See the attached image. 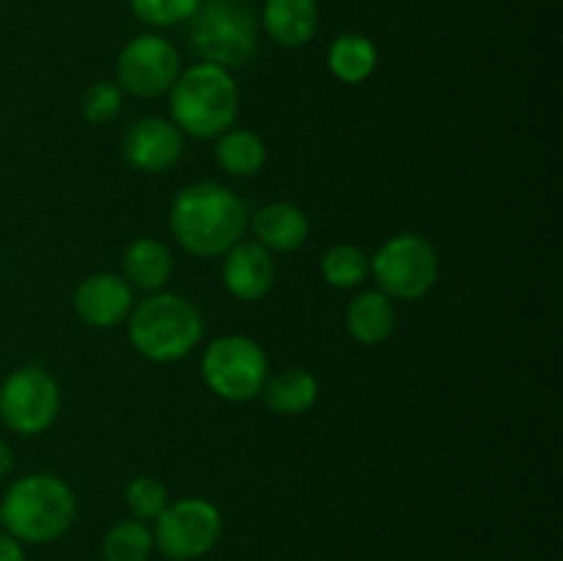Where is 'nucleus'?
I'll list each match as a JSON object with an SVG mask.
<instances>
[{
    "label": "nucleus",
    "mask_w": 563,
    "mask_h": 561,
    "mask_svg": "<svg viewBox=\"0 0 563 561\" xmlns=\"http://www.w3.org/2000/svg\"><path fill=\"white\" fill-rule=\"evenodd\" d=\"M368 275V253L352 242H335L322 256V278L333 289H357Z\"/></svg>",
    "instance_id": "nucleus-21"
},
{
    "label": "nucleus",
    "mask_w": 563,
    "mask_h": 561,
    "mask_svg": "<svg viewBox=\"0 0 563 561\" xmlns=\"http://www.w3.org/2000/svg\"><path fill=\"white\" fill-rule=\"evenodd\" d=\"M187 44L203 64L240 69L258 53V22L240 0H201L190 16Z\"/></svg>",
    "instance_id": "nucleus-5"
},
{
    "label": "nucleus",
    "mask_w": 563,
    "mask_h": 561,
    "mask_svg": "<svg viewBox=\"0 0 563 561\" xmlns=\"http://www.w3.org/2000/svg\"><path fill=\"white\" fill-rule=\"evenodd\" d=\"M179 72V50L159 33H141L115 58V86L132 97L157 99L174 88Z\"/></svg>",
    "instance_id": "nucleus-10"
},
{
    "label": "nucleus",
    "mask_w": 563,
    "mask_h": 561,
    "mask_svg": "<svg viewBox=\"0 0 563 561\" xmlns=\"http://www.w3.org/2000/svg\"><path fill=\"white\" fill-rule=\"evenodd\" d=\"M262 399L269 413L278 416H302L319 399V380L308 369L289 366L278 374H269L262 388Z\"/></svg>",
    "instance_id": "nucleus-18"
},
{
    "label": "nucleus",
    "mask_w": 563,
    "mask_h": 561,
    "mask_svg": "<svg viewBox=\"0 0 563 561\" xmlns=\"http://www.w3.org/2000/svg\"><path fill=\"white\" fill-rule=\"evenodd\" d=\"M154 548L170 561H192L207 556L223 537L220 509L207 498H185L168 504L154 520Z\"/></svg>",
    "instance_id": "nucleus-9"
},
{
    "label": "nucleus",
    "mask_w": 563,
    "mask_h": 561,
    "mask_svg": "<svg viewBox=\"0 0 563 561\" xmlns=\"http://www.w3.org/2000/svg\"><path fill=\"white\" fill-rule=\"evenodd\" d=\"M377 61L379 53L366 33H341L328 50L330 75L341 82H350V86L366 82L377 69Z\"/></svg>",
    "instance_id": "nucleus-20"
},
{
    "label": "nucleus",
    "mask_w": 563,
    "mask_h": 561,
    "mask_svg": "<svg viewBox=\"0 0 563 561\" xmlns=\"http://www.w3.org/2000/svg\"><path fill=\"white\" fill-rule=\"evenodd\" d=\"M225 292L242 302H256L273 292L278 267L275 256L256 240H240L234 248L223 253V270H220Z\"/></svg>",
    "instance_id": "nucleus-13"
},
{
    "label": "nucleus",
    "mask_w": 563,
    "mask_h": 561,
    "mask_svg": "<svg viewBox=\"0 0 563 561\" xmlns=\"http://www.w3.org/2000/svg\"><path fill=\"white\" fill-rule=\"evenodd\" d=\"M368 273L377 289L390 300H421L440 278V256L432 242L412 231H401L385 240L374 256H368Z\"/></svg>",
    "instance_id": "nucleus-7"
},
{
    "label": "nucleus",
    "mask_w": 563,
    "mask_h": 561,
    "mask_svg": "<svg viewBox=\"0 0 563 561\" xmlns=\"http://www.w3.org/2000/svg\"><path fill=\"white\" fill-rule=\"evenodd\" d=\"M346 330L363 346H377L388 341L396 330V306L385 292L366 289L352 297L346 306Z\"/></svg>",
    "instance_id": "nucleus-17"
},
{
    "label": "nucleus",
    "mask_w": 563,
    "mask_h": 561,
    "mask_svg": "<svg viewBox=\"0 0 563 561\" xmlns=\"http://www.w3.org/2000/svg\"><path fill=\"white\" fill-rule=\"evenodd\" d=\"M121 154L126 163L143 174H159L174 168L185 154V135L179 127L163 116H143L126 127L121 138Z\"/></svg>",
    "instance_id": "nucleus-11"
},
{
    "label": "nucleus",
    "mask_w": 563,
    "mask_h": 561,
    "mask_svg": "<svg viewBox=\"0 0 563 561\" xmlns=\"http://www.w3.org/2000/svg\"><path fill=\"white\" fill-rule=\"evenodd\" d=\"M124 501L135 520H157L168 506V487L154 476H137L126 484Z\"/></svg>",
    "instance_id": "nucleus-23"
},
{
    "label": "nucleus",
    "mask_w": 563,
    "mask_h": 561,
    "mask_svg": "<svg viewBox=\"0 0 563 561\" xmlns=\"http://www.w3.org/2000/svg\"><path fill=\"white\" fill-rule=\"evenodd\" d=\"M0 515L11 537L44 544L69 531L77 517V501L69 484L55 473H27L5 490Z\"/></svg>",
    "instance_id": "nucleus-4"
},
{
    "label": "nucleus",
    "mask_w": 563,
    "mask_h": 561,
    "mask_svg": "<svg viewBox=\"0 0 563 561\" xmlns=\"http://www.w3.org/2000/svg\"><path fill=\"white\" fill-rule=\"evenodd\" d=\"M121 275L132 289L152 295V292L165 289L174 275V256L165 242L154 237H137L121 253Z\"/></svg>",
    "instance_id": "nucleus-16"
},
{
    "label": "nucleus",
    "mask_w": 563,
    "mask_h": 561,
    "mask_svg": "<svg viewBox=\"0 0 563 561\" xmlns=\"http://www.w3.org/2000/svg\"><path fill=\"white\" fill-rule=\"evenodd\" d=\"M262 28L280 47H306L319 31L317 0H264Z\"/></svg>",
    "instance_id": "nucleus-15"
},
{
    "label": "nucleus",
    "mask_w": 563,
    "mask_h": 561,
    "mask_svg": "<svg viewBox=\"0 0 563 561\" xmlns=\"http://www.w3.org/2000/svg\"><path fill=\"white\" fill-rule=\"evenodd\" d=\"M0 526H3V515H0Z\"/></svg>",
    "instance_id": "nucleus-28"
},
{
    "label": "nucleus",
    "mask_w": 563,
    "mask_h": 561,
    "mask_svg": "<svg viewBox=\"0 0 563 561\" xmlns=\"http://www.w3.org/2000/svg\"><path fill=\"white\" fill-rule=\"evenodd\" d=\"M201 0H130V9L143 25L174 28L190 22Z\"/></svg>",
    "instance_id": "nucleus-25"
},
{
    "label": "nucleus",
    "mask_w": 563,
    "mask_h": 561,
    "mask_svg": "<svg viewBox=\"0 0 563 561\" xmlns=\"http://www.w3.org/2000/svg\"><path fill=\"white\" fill-rule=\"evenodd\" d=\"M126 336L146 361L174 363L203 341V317L185 295L159 289L135 300L126 317Z\"/></svg>",
    "instance_id": "nucleus-2"
},
{
    "label": "nucleus",
    "mask_w": 563,
    "mask_h": 561,
    "mask_svg": "<svg viewBox=\"0 0 563 561\" xmlns=\"http://www.w3.org/2000/svg\"><path fill=\"white\" fill-rule=\"evenodd\" d=\"M11 468H14V454H11V446L5 440H0V479L9 476Z\"/></svg>",
    "instance_id": "nucleus-27"
},
{
    "label": "nucleus",
    "mask_w": 563,
    "mask_h": 561,
    "mask_svg": "<svg viewBox=\"0 0 563 561\" xmlns=\"http://www.w3.org/2000/svg\"><path fill=\"white\" fill-rule=\"evenodd\" d=\"M247 229L253 231V240L267 248L269 253H291L306 245L311 237L308 215L291 201H273L258 207L251 215Z\"/></svg>",
    "instance_id": "nucleus-14"
},
{
    "label": "nucleus",
    "mask_w": 563,
    "mask_h": 561,
    "mask_svg": "<svg viewBox=\"0 0 563 561\" xmlns=\"http://www.w3.org/2000/svg\"><path fill=\"white\" fill-rule=\"evenodd\" d=\"M170 121L196 141H212L234 127L240 116V88L234 75L223 66L192 64L181 69L168 91Z\"/></svg>",
    "instance_id": "nucleus-3"
},
{
    "label": "nucleus",
    "mask_w": 563,
    "mask_h": 561,
    "mask_svg": "<svg viewBox=\"0 0 563 561\" xmlns=\"http://www.w3.org/2000/svg\"><path fill=\"white\" fill-rule=\"evenodd\" d=\"M214 160L234 179H251L267 165V146L256 132L245 127H229L223 135L214 138Z\"/></svg>",
    "instance_id": "nucleus-19"
},
{
    "label": "nucleus",
    "mask_w": 563,
    "mask_h": 561,
    "mask_svg": "<svg viewBox=\"0 0 563 561\" xmlns=\"http://www.w3.org/2000/svg\"><path fill=\"white\" fill-rule=\"evenodd\" d=\"M0 561H25L22 542L11 537V534H0Z\"/></svg>",
    "instance_id": "nucleus-26"
},
{
    "label": "nucleus",
    "mask_w": 563,
    "mask_h": 561,
    "mask_svg": "<svg viewBox=\"0 0 563 561\" xmlns=\"http://www.w3.org/2000/svg\"><path fill=\"white\" fill-rule=\"evenodd\" d=\"M201 377L214 396L242 405L262 396L269 377V358L251 336H218L203 346Z\"/></svg>",
    "instance_id": "nucleus-6"
},
{
    "label": "nucleus",
    "mask_w": 563,
    "mask_h": 561,
    "mask_svg": "<svg viewBox=\"0 0 563 561\" xmlns=\"http://www.w3.org/2000/svg\"><path fill=\"white\" fill-rule=\"evenodd\" d=\"M121 108H124V91L115 86V80L113 82L110 80L91 82L80 99L82 119L93 127L110 124V121L119 119Z\"/></svg>",
    "instance_id": "nucleus-24"
},
{
    "label": "nucleus",
    "mask_w": 563,
    "mask_h": 561,
    "mask_svg": "<svg viewBox=\"0 0 563 561\" xmlns=\"http://www.w3.org/2000/svg\"><path fill=\"white\" fill-rule=\"evenodd\" d=\"M60 413L58 380L47 369L27 363L14 369L0 385V418L16 435H42Z\"/></svg>",
    "instance_id": "nucleus-8"
},
{
    "label": "nucleus",
    "mask_w": 563,
    "mask_h": 561,
    "mask_svg": "<svg viewBox=\"0 0 563 561\" xmlns=\"http://www.w3.org/2000/svg\"><path fill=\"white\" fill-rule=\"evenodd\" d=\"M154 548V537L143 520H121L104 534L102 556L104 561H146Z\"/></svg>",
    "instance_id": "nucleus-22"
},
{
    "label": "nucleus",
    "mask_w": 563,
    "mask_h": 561,
    "mask_svg": "<svg viewBox=\"0 0 563 561\" xmlns=\"http://www.w3.org/2000/svg\"><path fill=\"white\" fill-rule=\"evenodd\" d=\"M247 223V204L220 182H192L170 201V234L196 258H223L229 248L245 240Z\"/></svg>",
    "instance_id": "nucleus-1"
},
{
    "label": "nucleus",
    "mask_w": 563,
    "mask_h": 561,
    "mask_svg": "<svg viewBox=\"0 0 563 561\" xmlns=\"http://www.w3.org/2000/svg\"><path fill=\"white\" fill-rule=\"evenodd\" d=\"M71 306L88 328H119L135 306V289L119 273H93L77 284Z\"/></svg>",
    "instance_id": "nucleus-12"
}]
</instances>
